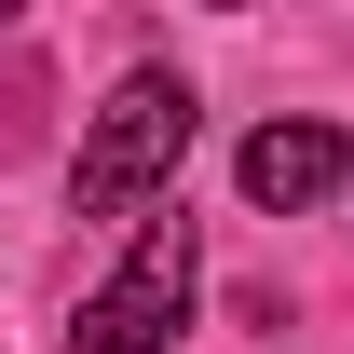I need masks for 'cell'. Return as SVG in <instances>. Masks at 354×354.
<instances>
[{
  "mask_svg": "<svg viewBox=\"0 0 354 354\" xmlns=\"http://www.w3.org/2000/svg\"><path fill=\"white\" fill-rule=\"evenodd\" d=\"M327 191H341V123H259L245 136V205L300 218V205H327Z\"/></svg>",
  "mask_w": 354,
  "mask_h": 354,
  "instance_id": "3",
  "label": "cell"
},
{
  "mask_svg": "<svg viewBox=\"0 0 354 354\" xmlns=\"http://www.w3.org/2000/svg\"><path fill=\"white\" fill-rule=\"evenodd\" d=\"M177 327H191V218H150V245L68 313V341L82 354H164Z\"/></svg>",
  "mask_w": 354,
  "mask_h": 354,
  "instance_id": "2",
  "label": "cell"
},
{
  "mask_svg": "<svg viewBox=\"0 0 354 354\" xmlns=\"http://www.w3.org/2000/svg\"><path fill=\"white\" fill-rule=\"evenodd\" d=\"M177 150H191V95L150 68V82H123L109 109H95L82 164H68V205H82V218H123L150 177H177Z\"/></svg>",
  "mask_w": 354,
  "mask_h": 354,
  "instance_id": "1",
  "label": "cell"
}]
</instances>
